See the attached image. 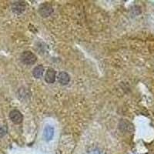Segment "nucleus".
I'll list each match as a JSON object with an SVG mask.
<instances>
[{"label": "nucleus", "instance_id": "1", "mask_svg": "<svg viewBox=\"0 0 154 154\" xmlns=\"http://www.w3.org/2000/svg\"><path fill=\"white\" fill-rule=\"evenodd\" d=\"M22 63H24L25 65H33L34 63L36 62L37 58L36 56L33 53H32L31 51H25L22 53L20 56Z\"/></svg>", "mask_w": 154, "mask_h": 154}, {"label": "nucleus", "instance_id": "2", "mask_svg": "<svg viewBox=\"0 0 154 154\" xmlns=\"http://www.w3.org/2000/svg\"><path fill=\"white\" fill-rule=\"evenodd\" d=\"M53 12V8L49 3H42L38 8V13L42 17H49Z\"/></svg>", "mask_w": 154, "mask_h": 154}, {"label": "nucleus", "instance_id": "3", "mask_svg": "<svg viewBox=\"0 0 154 154\" xmlns=\"http://www.w3.org/2000/svg\"><path fill=\"white\" fill-rule=\"evenodd\" d=\"M9 118L15 124H20L23 120V116L17 109H13L9 112Z\"/></svg>", "mask_w": 154, "mask_h": 154}, {"label": "nucleus", "instance_id": "4", "mask_svg": "<svg viewBox=\"0 0 154 154\" xmlns=\"http://www.w3.org/2000/svg\"><path fill=\"white\" fill-rule=\"evenodd\" d=\"M12 9L15 13L20 14V13H23L26 10V4L25 2L18 1V2H16L12 4Z\"/></svg>", "mask_w": 154, "mask_h": 154}, {"label": "nucleus", "instance_id": "5", "mask_svg": "<svg viewBox=\"0 0 154 154\" xmlns=\"http://www.w3.org/2000/svg\"><path fill=\"white\" fill-rule=\"evenodd\" d=\"M56 72L53 68L48 69L46 72V75H45V80L48 83H53L56 81Z\"/></svg>", "mask_w": 154, "mask_h": 154}, {"label": "nucleus", "instance_id": "6", "mask_svg": "<svg viewBox=\"0 0 154 154\" xmlns=\"http://www.w3.org/2000/svg\"><path fill=\"white\" fill-rule=\"evenodd\" d=\"M58 80L61 85H67L70 81V76L67 72H61L59 74L58 76Z\"/></svg>", "mask_w": 154, "mask_h": 154}, {"label": "nucleus", "instance_id": "7", "mask_svg": "<svg viewBox=\"0 0 154 154\" xmlns=\"http://www.w3.org/2000/svg\"><path fill=\"white\" fill-rule=\"evenodd\" d=\"M44 138L46 139V141H49L52 140L54 135V129L51 126H46L44 129Z\"/></svg>", "mask_w": 154, "mask_h": 154}, {"label": "nucleus", "instance_id": "8", "mask_svg": "<svg viewBox=\"0 0 154 154\" xmlns=\"http://www.w3.org/2000/svg\"><path fill=\"white\" fill-rule=\"evenodd\" d=\"M44 73V67L42 65H38L33 69L32 75L36 79H39L42 76Z\"/></svg>", "mask_w": 154, "mask_h": 154}, {"label": "nucleus", "instance_id": "9", "mask_svg": "<svg viewBox=\"0 0 154 154\" xmlns=\"http://www.w3.org/2000/svg\"><path fill=\"white\" fill-rule=\"evenodd\" d=\"M89 154H103V152H102L100 149H93L89 152Z\"/></svg>", "mask_w": 154, "mask_h": 154}, {"label": "nucleus", "instance_id": "10", "mask_svg": "<svg viewBox=\"0 0 154 154\" xmlns=\"http://www.w3.org/2000/svg\"><path fill=\"white\" fill-rule=\"evenodd\" d=\"M5 133H6V129H5V127L0 126V137H3Z\"/></svg>", "mask_w": 154, "mask_h": 154}]
</instances>
